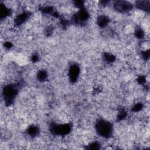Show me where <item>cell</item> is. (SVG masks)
<instances>
[{
	"instance_id": "3",
	"label": "cell",
	"mask_w": 150,
	"mask_h": 150,
	"mask_svg": "<svg viewBox=\"0 0 150 150\" xmlns=\"http://www.w3.org/2000/svg\"><path fill=\"white\" fill-rule=\"evenodd\" d=\"M137 6L140 10H148L149 9V1H138L137 2Z\"/></svg>"
},
{
	"instance_id": "1",
	"label": "cell",
	"mask_w": 150,
	"mask_h": 150,
	"mask_svg": "<svg viewBox=\"0 0 150 150\" xmlns=\"http://www.w3.org/2000/svg\"><path fill=\"white\" fill-rule=\"evenodd\" d=\"M96 129L99 134L103 137L108 136L112 131L111 124L106 121L100 120L97 122Z\"/></svg>"
},
{
	"instance_id": "2",
	"label": "cell",
	"mask_w": 150,
	"mask_h": 150,
	"mask_svg": "<svg viewBox=\"0 0 150 150\" xmlns=\"http://www.w3.org/2000/svg\"><path fill=\"white\" fill-rule=\"evenodd\" d=\"M114 8L120 12H128L132 9V4L124 1H118L114 4Z\"/></svg>"
}]
</instances>
